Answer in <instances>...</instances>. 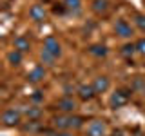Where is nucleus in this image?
I'll return each instance as SVG.
<instances>
[{
	"mask_svg": "<svg viewBox=\"0 0 145 136\" xmlns=\"http://www.w3.org/2000/svg\"><path fill=\"white\" fill-rule=\"evenodd\" d=\"M13 47H15L16 51H20V53H27L31 49V44H29V40H27L24 35H20V36H16V38H15Z\"/></svg>",
	"mask_w": 145,
	"mask_h": 136,
	"instance_id": "obj_11",
	"label": "nucleus"
},
{
	"mask_svg": "<svg viewBox=\"0 0 145 136\" xmlns=\"http://www.w3.org/2000/svg\"><path fill=\"white\" fill-rule=\"evenodd\" d=\"M89 54H93V56H105L107 54V47L105 45H91L89 47Z\"/></svg>",
	"mask_w": 145,
	"mask_h": 136,
	"instance_id": "obj_14",
	"label": "nucleus"
},
{
	"mask_svg": "<svg viewBox=\"0 0 145 136\" xmlns=\"http://www.w3.org/2000/svg\"><path fill=\"white\" fill-rule=\"evenodd\" d=\"M20 118H22V112L18 111V109L11 107V109H6V111H4L2 122H4L6 127H15V125L20 124Z\"/></svg>",
	"mask_w": 145,
	"mask_h": 136,
	"instance_id": "obj_2",
	"label": "nucleus"
},
{
	"mask_svg": "<svg viewBox=\"0 0 145 136\" xmlns=\"http://www.w3.org/2000/svg\"><path fill=\"white\" fill-rule=\"evenodd\" d=\"M107 134V125L102 120H93L87 125V136H105Z\"/></svg>",
	"mask_w": 145,
	"mask_h": 136,
	"instance_id": "obj_3",
	"label": "nucleus"
},
{
	"mask_svg": "<svg viewBox=\"0 0 145 136\" xmlns=\"http://www.w3.org/2000/svg\"><path fill=\"white\" fill-rule=\"evenodd\" d=\"M29 16H31V20H35V22H44L45 20V9H44V6L35 4V6L29 9Z\"/></svg>",
	"mask_w": 145,
	"mask_h": 136,
	"instance_id": "obj_8",
	"label": "nucleus"
},
{
	"mask_svg": "<svg viewBox=\"0 0 145 136\" xmlns=\"http://www.w3.org/2000/svg\"><path fill=\"white\" fill-rule=\"evenodd\" d=\"M74 107H76V103L71 96H63V98L58 100V109H60L62 112H72Z\"/></svg>",
	"mask_w": 145,
	"mask_h": 136,
	"instance_id": "obj_10",
	"label": "nucleus"
},
{
	"mask_svg": "<svg viewBox=\"0 0 145 136\" xmlns=\"http://www.w3.org/2000/svg\"><path fill=\"white\" fill-rule=\"evenodd\" d=\"M84 125V120L80 116H60V118H54V127L62 131L67 129H80Z\"/></svg>",
	"mask_w": 145,
	"mask_h": 136,
	"instance_id": "obj_1",
	"label": "nucleus"
},
{
	"mask_svg": "<svg viewBox=\"0 0 145 136\" xmlns=\"http://www.w3.org/2000/svg\"><path fill=\"white\" fill-rule=\"evenodd\" d=\"M134 53H138L136 51V44H125L123 47H121V54H123V56H133Z\"/></svg>",
	"mask_w": 145,
	"mask_h": 136,
	"instance_id": "obj_16",
	"label": "nucleus"
},
{
	"mask_svg": "<svg viewBox=\"0 0 145 136\" xmlns=\"http://www.w3.org/2000/svg\"><path fill=\"white\" fill-rule=\"evenodd\" d=\"M134 22H136V26H138L142 31H145V15H140L138 13V15L134 16Z\"/></svg>",
	"mask_w": 145,
	"mask_h": 136,
	"instance_id": "obj_20",
	"label": "nucleus"
},
{
	"mask_svg": "<svg viewBox=\"0 0 145 136\" xmlns=\"http://www.w3.org/2000/svg\"><path fill=\"white\" fill-rule=\"evenodd\" d=\"M40 114H42V109H40V107H29V111H27L29 120H38Z\"/></svg>",
	"mask_w": 145,
	"mask_h": 136,
	"instance_id": "obj_18",
	"label": "nucleus"
},
{
	"mask_svg": "<svg viewBox=\"0 0 145 136\" xmlns=\"http://www.w3.org/2000/svg\"><path fill=\"white\" fill-rule=\"evenodd\" d=\"M78 94H80V98H82V100H91L96 93H94L93 85L89 84V85H80V87H78Z\"/></svg>",
	"mask_w": 145,
	"mask_h": 136,
	"instance_id": "obj_12",
	"label": "nucleus"
},
{
	"mask_svg": "<svg viewBox=\"0 0 145 136\" xmlns=\"http://www.w3.org/2000/svg\"><path fill=\"white\" fill-rule=\"evenodd\" d=\"M54 136H72V134L67 133V131H63V133H58V134H54Z\"/></svg>",
	"mask_w": 145,
	"mask_h": 136,
	"instance_id": "obj_23",
	"label": "nucleus"
},
{
	"mask_svg": "<svg viewBox=\"0 0 145 136\" xmlns=\"http://www.w3.org/2000/svg\"><path fill=\"white\" fill-rule=\"evenodd\" d=\"M40 58H42V62H44V63H47V65H53L54 60H56V58H54L51 53H47L45 49H42V53H40Z\"/></svg>",
	"mask_w": 145,
	"mask_h": 136,
	"instance_id": "obj_17",
	"label": "nucleus"
},
{
	"mask_svg": "<svg viewBox=\"0 0 145 136\" xmlns=\"http://www.w3.org/2000/svg\"><path fill=\"white\" fill-rule=\"evenodd\" d=\"M44 76H45V69L42 65H36L31 69V73L27 75V80L31 82V84H38L40 80H44Z\"/></svg>",
	"mask_w": 145,
	"mask_h": 136,
	"instance_id": "obj_9",
	"label": "nucleus"
},
{
	"mask_svg": "<svg viewBox=\"0 0 145 136\" xmlns=\"http://www.w3.org/2000/svg\"><path fill=\"white\" fill-rule=\"evenodd\" d=\"M107 7H109L107 0H93V9L98 13V15H100V13H105Z\"/></svg>",
	"mask_w": 145,
	"mask_h": 136,
	"instance_id": "obj_15",
	"label": "nucleus"
},
{
	"mask_svg": "<svg viewBox=\"0 0 145 136\" xmlns=\"http://www.w3.org/2000/svg\"><path fill=\"white\" fill-rule=\"evenodd\" d=\"M44 49L47 53H51L54 58H58L62 54V47H60V42H58L54 36H47V38L44 40Z\"/></svg>",
	"mask_w": 145,
	"mask_h": 136,
	"instance_id": "obj_4",
	"label": "nucleus"
},
{
	"mask_svg": "<svg viewBox=\"0 0 145 136\" xmlns=\"http://www.w3.org/2000/svg\"><path fill=\"white\" fill-rule=\"evenodd\" d=\"M129 102V93L127 91H116L114 94L111 96V107H121Z\"/></svg>",
	"mask_w": 145,
	"mask_h": 136,
	"instance_id": "obj_7",
	"label": "nucleus"
},
{
	"mask_svg": "<svg viewBox=\"0 0 145 136\" xmlns=\"http://www.w3.org/2000/svg\"><path fill=\"white\" fill-rule=\"evenodd\" d=\"M91 85H93L94 93L100 94V93H105V91L111 87V80H109L107 76H98V78H94V82Z\"/></svg>",
	"mask_w": 145,
	"mask_h": 136,
	"instance_id": "obj_6",
	"label": "nucleus"
},
{
	"mask_svg": "<svg viewBox=\"0 0 145 136\" xmlns=\"http://www.w3.org/2000/svg\"><path fill=\"white\" fill-rule=\"evenodd\" d=\"M143 93H145V85H143Z\"/></svg>",
	"mask_w": 145,
	"mask_h": 136,
	"instance_id": "obj_24",
	"label": "nucleus"
},
{
	"mask_svg": "<svg viewBox=\"0 0 145 136\" xmlns=\"http://www.w3.org/2000/svg\"><path fill=\"white\" fill-rule=\"evenodd\" d=\"M136 51L145 56V36H143V38H140L138 42H136Z\"/></svg>",
	"mask_w": 145,
	"mask_h": 136,
	"instance_id": "obj_21",
	"label": "nucleus"
},
{
	"mask_svg": "<svg viewBox=\"0 0 145 136\" xmlns=\"http://www.w3.org/2000/svg\"><path fill=\"white\" fill-rule=\"evenodd\" d=\"M65 6H67V9H71V11L78 13V11H80L82 2H80V0H65Z\"/></svg>",
	"mask_w": 145,
	"mask_h": 136,
	"instance_id": "obj_19",
	"label": "nucleus"
},
{
	"mask_svg": "<svg viewBox=\"0 0 145 136\" xmlns=\"http://www.w3.org/2000/svg\"><path fill=\"white\" fill-rule=\"evenodd\" d=\"M7 62L11 63V65H20L22 63V53L16 51V49H13V51L7 54Z\"/></svg>",
	"mask_w": 145,
	"mask_h": 136,
	"instance_id": "obj_13",
	"label": "nucleus"
},
{
	"mask_svg": "<svg viewBox=\"0 0 145 136\" xmlns=\"http://www.w3.org/2000/svg\"><path fill=\"white\" fill-rule=\"evenodd\" d=\"M33 100H35V102H40V100H42V94H40V91H36V93L33 94Z\"/></svg>",
	"mask_w": 145,
	"mask_h": 136,
	"instance_id": "obj_22",
	"label": "nucleus"
},
{
	"mask_svg": "<svg viewBox=\"0 0 145 136\" xmlns=\"http://www.w3.org/2000/svg\"><path fill=\"white\" fill-rule=\"evenodd\" d=\"M114 31L118 36H121V38H131L133 36V27H131V24L127 20H123V18H120V20L114 24Z\"/></svg>",
	"mask_w": 145,
	"mask_h": 136,
	"instance_id": "obj_5",
	"label": "nucleus"
}]
</instances>
